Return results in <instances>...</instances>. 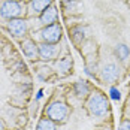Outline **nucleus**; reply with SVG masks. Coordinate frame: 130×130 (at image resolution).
<instances>
[{
	"instance_id": "obj_1",
	"label": "nucleus",
	"mask_w": 130,
	"mask_h": 130,
	"mask_svg": "<svg viewBox=\"0 0 130 130\" xmlns=\"http://www.w3.org/2000/svg\"><path fill=\"white\" fill-rule=\"evenodd\" d=\"M88 111H90L91 115L94 117H105L108 114V109H109V105L106 97L102 96L100 93H94L88 100Z\"/></svg>"
},
{
	"instance_id": "obj_2",
	"label": "nucleus",
	"mask_w": 130,
	"mask_h": 130,
	"mask_svg": "<svg viewBox=\"0 0 130 130\" xmlns=\"http://www.w3.org/2000/svg\"><path fill=\"white\" fill-rule=\"evenodd\" d=\"M0 15L9 21L15 20V18H20L23 15V6L15 0H6L0 8Z\"/></svg>"
},
{
	"instance_id": "obj_3",
	"label": "nucleus",
	"mask_w": 130,
	"mask_h": 130,
	"mask_svg": "<svg viewBox=\"0 0 130 130\" xmlns=\"http://www.w3.org/2000/svg\"><path fill=\"white\" fill-rule=\"evenodd\" d=\"M67 106H66L63 102H54L48 106L46 109V115L50 120H52L54 123H61L64 121L66 117H67Z\"/></svg>"
},
{
	"instance_id": "obj_4",
	"label": "nucleus",
	"mask_w": 130,
	"mask_h": 130,
	"mask_svg": "<svg viewBox=\"0 0 130 130\" xmlns=\"http://www.w3.org/2000/svg\"><path fill=\"white\" fill-rule=\"evenodd\" d=\"M40 38L43 39L45 43H52L55 45L60 38H61V27L58 24H51V26H45V28L40 31Z\"/></svg>"
},
{
	"instance_id": "obj_5",
	"label": "nucleus",
	"mask_w": 130,
	"mask_h": 130,
	"mask_svg": "<svg viewBox=\"0 0 130 130\" xmlns=\"http://www.w3.org/2000/svg\"><path fill=\"white\" fill-rule=\"evenodd\" d=\"M8 28H9V31L12 33L13 36H17V38H18V36L26 35L27 24H26V21H24L23 18H15V20H11V21H9Z\"/></svg>"
},
{
	"instance_id": "obj_6",
	"label": "nucleus",
	"mask_w": 130,
	"mask_h": 130,
	"mask_svg": "<svg viewBox=\"0 0 130 130\" xmlns=\"http://www.w3.org/2000/svg\"><path fill=\"white\" fill-rule=\"evenodd\" d=\"M57 54H58V48L55 45L45 43V42L42 45H39V55L42 60H52L57 57Z\"/></svg>"
},
{
	"instance_id": "obj_7",
	"label": "nucleus",
	"mask_w": 130,
	"mask_h": 130,
	"mask_svg": "<svg viewBox=\"0 0 130 130\" xmlns=\"http://www.w3.org/2000/svg\"><path fill=\"white\" fill-rule=\"evenodd\" d=\"M21 46H23L24 55H26L27 58H30V60H35V58L39 55V46H38L31 39H26L21 43Z\"/></svg>"
},
{
	"instance_id": "obj_8",
	"label": "nucleus",
	"mask_w": 130,
	"mask_h": 130,
	"mask_svg": "<svg viewBox=\"0 0 130 130\" xmlns=\"http://www.w3.org/2000/svg\"><path fill=\"white\" fill-rule=\"evenodd\" d=\"M55 20H57V9H55L52 5L50 6V8H46L43 12L40 13V23L45 24V26H51V24H54Z\"/></svg>"
},
{
	"instance_id": "obj_9",
	"label": "nucleus",
	"mask_w": 130,
	"mask_h": 130,
	"mask_svg": "<svg viewBox=\"0 0 130 130\" xmlns=\"http://www.w3.org/2000/svg\"><path fill=\"white\" fill-rule=\"evenodd\" d=\"M118 78V67L114 63H109L103 67V79L108 82H114Z\"/></svg>"
},
{
	"instance_id": "obj_10",
	"label": "nucleus",
	"mask_w": 130,
	"mask_h": 130,
	"mask_svg": "<svg viewBox=\"0 0 130 130\" xmlns=\"http://www.w3.org/2000/svg\"><path fill=\"white\" fill-rule=\"evenodd\" d=\"M51 2L52 0H31L30 2V8L35 13H42L46 8L51 6Z\"/></svg>"
},
{
	"instance_id": "obj_11",
	"label": "nucleus",
	"mask_w": 130,
	"mask_h": 130,
	"mask_svg": "<svg viewBox=\"0 0 130 130\" xmlns=\"http://www.w3.org/2000/svg\"><path fill=\"white\" fill-rule=\"evenodd\" d=\"M115 54H117V57L121 60V61H126V60L129 58V55H130V50H129V46H127V45L121 43V45H118V46H117Z\"/></svg>"
},
{
	"instance_id": "obj_12",
	"label": "nucleus",
	"mask_w": 130,
	"mask_h": 130,
	"mask_svg": "<svg viewBox=\"0 0 130 130\" xmlns=\"http://www.w3.org/2000/svg\"><path fill=\"white\" fill-rule=\"evenodd\" d=\"M38 130H55V124L50 118H42L38 123Z\"/></svg>"
},
{
	"instance_id": "obj_13",
	"label": "nucleus",
	"mask_w": 130,
	"mask_h": 130,
	"mask_svg": "<svg viewBox=\"0 0 130 130\" xmlns=\"http://www.w3.org/2000/svg\"><path fill=\"white\" fill-rule=\"evenodd\" d=\"M75 93H76L78 97H84L88 93V85L85 82H76L75 84Z\"/></svg>"
},
{
	"instance_id": "obj_14",
	"label": "nucleus",
	"mask_w": 130,
	"mask_h": 130,
	"mask_svg": "<svg viewBox=\"0 0 130 130\" xmlns=\"http://www.w3.org/2000/svg\"><path fill=\"white\" fill-rule=\"evenodd\" d=\"M57 67H58V70H61L63 73H66L67 70H70V58H69V57L61 58V60L57 63Z\"/></svg>"
},
{
	"instance_id": "obj_15",
	"label": "nucleus",
	"mask_w": 130,
	"mask_h": 130,
	"mask_svg": "<svg viewBox=\"0 0 130 130\" xmlns=\"http://www.w3.org/2000/svg\"><path fill=\"white\" fill-rule=\"evenodd\" d=\"M111 97L114 99V100H118L120 99V91L117 88H111Z\"/></svg>"
},
{
	"instance_id": "obj_16",
	"label": "nucleus",
	"mask_w": 130,
	"mask_h": 130,
	"mask_svg": "<svg viewBox=\"0 0 130 130\" xmlns=\"http://www.w3.org/2000/svg\"><path fill=\"white\" fill-rule=\"evenodd\" d=\"M120 130H130V121H123L121 126H120Z\"/></svg>"
},
{
	"instance_id": "obj_17",
	"label": "nucleus",
	"mask_w": 130,
	"mask_h": 130,
	"mask_svg": "<svg viewBox=\"0 0 130 130\" xmlns=\"http://www.w3.org/2000/svg\"><path fill=\"white\" fill-rule=\"evenodd\" d=\"M0 130H5V126H3V123L0 121Z\"/></svg>"
}]
</instances>
